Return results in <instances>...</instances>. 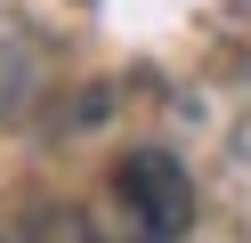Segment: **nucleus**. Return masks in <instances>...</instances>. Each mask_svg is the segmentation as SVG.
Wrapping results in <instances>:
<instances>
[{"label": "nucleus", "instance_id": "f257e3e1", "mask_svg": "<svg viewBox=\"0 0 251 243\" xmlns=\"http://www.w3.org/2000/svg\"><path fill=\"white\" fill-rule=\"evenodd\" d=\"M114 187H122V211H130V227L146 243H178L186 227H195V178H186L170 154H154V146L122 162Z\"/></svg>", "mask_w": 251, "mask_h": 243}]
</instances>
